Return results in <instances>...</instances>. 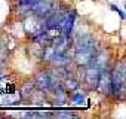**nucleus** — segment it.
I'll return each instance as SVG.
<instances>
[{"label":"nucleus","mask_w":126,"mask_h":119,"mask_svg":"<svg viewBox=\"0 0 126 119\" xmlns=\"http://www.w3.org/2000/svg\"><path fill=\"white\" fill-rule=\"evenodd\" d=\"M34 82H36L37 89L42 92H50V91H53V88L56 85H59L58 82L55 83V75H52L49 72H39L34 78Z\"/></svg>","instance_id":"nucleus-3"},{"label":"nucleus","mask_w":126,"mask_h":119,"mask_svg":"<svg viewBox=\"0 0 126 119\" xmlns=\"http://www.w3.org/2000/svg\"><path fill=\"white\" fill-rule=\"evenodd\" d=\"M53 116H56V118H76L77 113H73V112H56V113H53Z\"/></svg>","instance_id":"nucleus-11"},{"label":"nucleus","mask_w":126,"mask_h":119,"mask_svg":"<svg viewBox=\"0 0 126 119\" xmlns=\"http://www.w3.org/2000/svg\"><path fill=\"white\" fill-rule=\"evenodd\" d=\"M70 104H71V106H76V107L85 106V104H86V95H85V92H82V91H79V89L74 91V92H71Z\"/></svg>","instance_id":"nucleus-9"},{"label":"nucleus","mask_w":126,"mask_h":119,"mask_svg":"<svg viewBox=\"0 0 126 119\" xmlns=\"http://www.w3.org/2000/svg\"><path fill=\"white\" fill-rule=\"evenodd\" d=\"M125 9H126V2H125Z\"/></svg>","instance_id":"nucleus-14"},{"label":"nucleus","mask_w":126,"mask_h":119,"mask_svg":"<svg viewBox=\"0 0 126 119\" xmlns=\"http://www.w3.org/2000/svg\"><path fill=\"white\" fill-rule=\"evenodd\" d=\"M123 94H125V95H126V85H125V92H123Z\"/></svg>","instance_id":"nucleus-13"},{"label":"nucleus","mask_w":126,"mask_h":119,"mask_svg":"<svg viewBox=\"0 0 126 119\" xmlns=\"http://www.w3.org/2000/svg\"><path fill=\"white\" fill-rule=\"evenodd\" d=\"M53 9H55V3L52 0H37V2L31 6V14L46 18Z\"/></svg>","instance_id":"nucleus-5"},{"label":"nucleus","mask_w":126,"mask_h":119,"mask_svg":"<svg viewBox=\"0 0 126 119\" xmlns=\"http://www.w3.org/2000/svg\"><path fill=\"white\" fill-rule=\"evenodd\" d=\"M77 20V12L74 9H68L64 21H62V25H61V33L64 34V36H68L71 37V31L74 28V22Z\"/></svg>","instance_id":"nucleus-7"},{"label":"nucleus","mask_w":126,"mask_h":119,"mask_svg":"<svg viewBox=\"0 0 126 119\" xmlns=\"http://www.w3.org/2000/svg\"><path fill=\"white\" fill-rule=\"evenodd\" d=\"M111 73L108 69H104L102 73H101V78H99V82H98V92L102 94V95H111Z\"/></svg>","instance_id":"nucleus-6"},{"label":"nucleus","mask_w":126,"mask_h":119,"mask_svg":"<svg viewBox=\"0 0 126 119\" xmlns=\"http://www.w3.org/2000/svg\"><path fill=\"white\" fill-rule=\"evenodd\" d=\"M74 57H73V61L80 66V67H86L92 63V60L95 58V55L99 52L96 42L94 40V37L91 36H83L79 37L74 42Z\"/></svg>","instance_id":"nucleus-1"},{"label":"nucleus","mask_w":126,"mask_h":119,"mask_svg":"<svg viewBox=\"0 0 126 119\" xmlns=\"http://www.w3.org/2000/svg\"><path fill=\"white\" fill-rule=\"evenodd\" d=\"M52 92L55 95V104L56 106H64L67 103V91L62 85H56Z\"/></svg>","instance_id":"nucleus-8"},{"label":"nucleus","mask_w":126,"mask_h":119,"mask_svg":"<svg viewBox=\"0 0 126 119\" xmlns=\"http://www.w3.org/2000/svg\"><path fill=\"white\" fill-rule=\"evenodd\" d=\"M110 8H111V11H114V12H116V14H117L122 20H125V21H126V14H125V12H123L119 6H116V5H110Z\"/></svg>","instance_id":"nucleus-12"},{"label":"nucleus","mask_w":126,"mask_h":119,"mask_svg":"<svg viewBox=\"0 0 126 119\" xmlns=\"http://www.w3.org/2000/svg\"><path fill=\"white\" fill-rule=\"evenodd\" d=\"M62 86L65 88L67 92H74V91L79 89V82H77V79H74L71 76H67L64 80H62Z\"/></svg>","instance_id":"nucleus-10"},{"label":"nucleus","mask_w":126,"mask_h":119,"mask_svg":"<svg viewBox=\"0 0 126 119\" xmlns=\"http://www.w3.org/2000/svg\"><path fill=\"white\" fill-rule=\"evenodd\" d=\"M101 73H102V69H99L98 66H95L92 63L89 66H86L85 72H83V82H85V85L89 89H96L99 78H101Z\"/></svg>","instance_id":"nucleus-4"},{"label":"nucleus","mask_w":126,"mask_h":119,"mask_svg":"<svg viewBox=\"0 0 126 119\" xmlns=\"http://www.w3.org/2000/svg\"><path fill=\"white\" fill-rule=\"evenodd\" d=\"M24 30L25 33L31 37V39H36L39 34H42L43 31H46V22H45V18L43 17H39V15H34V14H30L25 17L24 22Z\"/></svg>","instance_id":"nucleus-2"}]
</instances>
